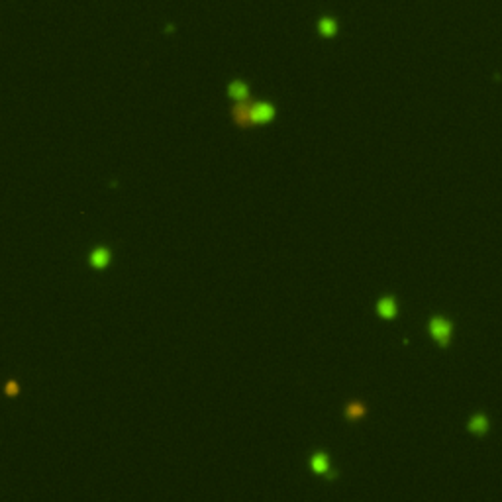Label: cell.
<instances>
[{
  "label": "cell",
  "mask_w": 502,
  "mask_h": 502,
  "mask_svg": "<svg viewBox=\"0 0 502 502\" xmlns=\"http://www.w3.org/2000/svg\"><path fill=\"white\" fill-rule=\"evenodd\" d=\"M345 414H347V418L357 420V418H361V416L365 414V406L359 404V402H353V404H349V406L345 408Z\"/></svg>",
  "instance_id": "ba28073f"
},
{
  "label": "cell",
  "mask_w": 502,
  "mask_h": 502,
  "mask_svg": "<svg viewBox=\"0 0 502 502\" xmlns=\"http://www.w3.org/2000/svg\"><path fill=\"white\" fill-rule=\"evenodd\" d=\"M110 259H112V253H110V249H108L106 245H98V247H94V249L90 251V255H89L90 267H92V269H96V271L106 269L108 263H110Z\"/></svg>",
  "instance_id": "7a4b0ae2"
},
{
  "label": "cell",
  "mask_w": 502,
  "mask_h": 502,
  "mask_svg": "<svg viewBox=\"0 0 502 502\" xmlns=\"http://www.w3.org/2000/svg\"><path fill=\"white\" fill-rule=\"evenodd\" d=\"M469 428H471V432H475V434H485L487 432V418L485 416H475L471 420V424H469Z\"/></svg>",
  "instance_id": "52a82bcc"
},
{
  "label": "cell",
  "mask_w": 502,
  "mask_h": 502,
  "mask_svg": "<svg viewBox=\"0 0 502 502\" xmlns=\"http://www.w3.org/2000/svg\"><path fill=\"white\" fill-rule=\"evenodd\" d=\"M310 467L316 473L324 475V473H328V469H330L328 457H326L324 453H314V455H312V459H310Z\"/></svg>",
  "instance_id": "5b68a950"
},
{
  "label": "cell",
  "mask_w": 502,
  "mask_h": 502,
  "mask_svg": "<svg viewBox=\"0 0 502 502\" xmlns=\"http://www.w3.org/2000/svg\"><path fill=\"white\" fill-rule=\"evenodd\" d=\"M275 118V106L269 102H249V122L253 124H269Z\"/></svg>",
  "instance_id": "6da1fadb"
},
{
  "label": "cell",
  "mask_w": 502,
  "mask_h": 502,
  "mask_svg": "<svg viewBox=\"0 0 502 502\" xmlns=\"http://www.w3.org/2000/svg\"><path fill=\"white\" fill-rule=\"evenodd\" d=\"M320 30H322V33H326V35H330V33H334V30H336V26H334V22H330V20H324V22L320 24Z\"/></svg>",
  "instance_id": "30bf717a"
},
{
  "label": "cell",
  "mask_w": 502,
  "mask_h": 502,
  "mask_svg": "<svg viewBox=\"0 0 502 502\" xmlns=\"http://www.w3.org/2000/svg\"><path fill=\"white\" fill-rule=\"evenodd\" d=\"M228 94H230V98H234L236 102L247 100V96H249V87H247L243 81H232V83L228 85Z\"/></svg>",
  "instance_id": "277c9868"
},
{
  "label": "cell",
  "mask_w": 502,
  "mask_h": 502,
  "mask_svg": "<svg viewBox=\"0 0 502 502\" xmlns=\"http://www.w3.org/2000/svg\"><path fill=\"white\" fill-rule=\"evenodd\" d=\"M4 390H6L8 397H18L20 395V384L16 383V381H8V383L4 384Z\"/></svg>",
  "instance_id": "9c48e42d"
},
{
  "label": "cell",
  "mask_w": 502,
  "mask_h": 502,
  "mask_svg": "<svg viewBox=\"0 0 502 502\" xmlns=\"http://www.w3.org/2000/svg\"><path fill=\"white\" fill-rule=\"evenodd\" d=\"M379 314L384 316V318H392L395 314H397V306H395V302L390 300V298H383L381 302H379Z\"/></svg>",
  "instance_id": "8992f818"
},
{
  "label": "cell",
  "mask_w": 502,
  "mask_h": 502,
  "mask_svg": "<svg viewBox=\"0 0 502 502\" xmlns=\"http://www.w3.org/2000/svg\"><path fill=\"white\" fill-rule=\"evenodd\" d=\"M429 330H432V336L440 341L442 345H445L449 341V338H451V326H449V322H445L443 318H434L429 322Z\"/></svg>",
  "instance_id": "3957f363"
}]
</instances>
